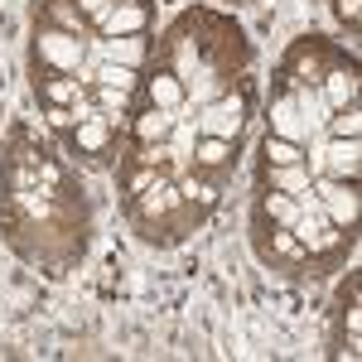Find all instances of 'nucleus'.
<instances>
[{
    "label": "nucleus",
    "mask_w": 362,
    "mask_h": 362,
    "mask_svg": "<svg viewBox=\"0 0 362 362\" xmlns=\"http://www.w3.org/2000/svg\"><path fill=\"white\" fill-rule=\"evenodd\" d=\"M121 208H126L131 232H136L145 247H179V242H189L198 227L208 223V213L198 208L194 198L179 194L174 179H160L155 189H145L140 198L121 203Z\"/></svg>",
    "instance_id": "f257e3e1"
},
{
    "label": "nucleus",
    "mask_w": 362,
    "mask_h": 362,
    "mask_svg": "<svg viewBox=\"0 0 362 362\" xmlns=\"http://www.w3.org/2000/svg\"><path fill=\"white\" fill-rule=\"evenodd\" d=\"M256 112V83L247 78H237V83L227 87L223 97H213V102H203L198 107V136H218V140H242L247 136V121Z\"/></svg>",
    "instance_id": "f03ea898"
},
{
    "label": "nucleus",
    "mask_w": 362,
    "mask_h": 362,
    "mask_svg": "<svg viewBox=\"0 0 362 362\" xmlns=\"http://www.w3.org/2000/svg\"><path fill=\"white\" fill-rule=\"evenodd\" d=\"M251 251L256 261L280 280H309L305 276V242L290 232V227H271L251 213Z\"/></svg>",
    "instance_id": "7ed1b4c3"
},
{
    "label": "nucleus",
    "mask_w": 362,
    "mask_h": 362,
    "mask_svg": "<svg viewBox=\"0 0 362 362\" xmlns=\"http://www.w3.org/2000/svg\"><path fill=\"white\" fill-rule=\"evenodd\" d=\"M87 39L78 34H63V29L34 20L29 29V68H54V73H83L87 68Z\"/></svg>",
    "instance_id": "20e7f679"
},
{
    "label": "nucleus",
    "mask_w": 362,
    "mask_h": 362,
    "mask_svg": "<svg viewBox=\"0 0 362 362\" xmlns=\"http://www.w3.org/2000/svg\"><path fill=\"white\" fill-rule=\"evenodd\" d=\"M121 140H126V131L121 126H112L107 116H87V121H78L68 136H63V145L83 160V165H97L107 169L121 160Z\"/></svg>",
    "instance_id": "39448f33"
},
{
    "label": "nucleus",
    "mask_w": 362,
    "mask_h": 362,
    "mask_svg": "<svg viewBox=\"0 0 362 362\" xmlns=\"http://www.w3.org/2000/svg\"><path fill=\"white\" fill-rule=\"evenodd\" d=\"M334 54L338 44L334 39H324V34H300V39H290V49L280 54V73H290L300 87H319V78L334 68Z\"/></svg>",
    "instance_id": "423d86ee"
},
{
    "label": "nucleus",
    "mask_w": 362,
    "mask_h": 362,
    "mask_svg": "<svg viewBox=\"0 0 362 362\" xmlns=\"http://www.w3.org/2000/svg\"><path fill=\"white\" fill-rule=\"evenodd\" d=\"M358 290H362V276L358 271H348L343 285H338L334 295V358H358V334H362V309H358Z\"/></svg>",
    "instance_id": "0eeeda50"
},
{
    "label": "nucleus",
    "mask_w": 362,
    "mask_h": 362,
    "mask_svg": "<svg viewBox=\"0 0 362 362\" xmlns=\"http://www.w3.org/2000/svg\"><path fill=\"white\" fill-rule=\"evenodd\" d=\"M237 160H242V140H218V136L194 140V169L203 179H213V184H227Z\"/></svg>",
    "instance_id": "6e6552de"
},
{
    "label": "nucleus",
    "mask_w": 362,
    "mask_h": 362,
    "mask_svg": "<svg viewBox=\"0 0 362 362\" xmlns=\"http://www.w3.org/2000/svg\"><path fill=\"white\" fill-rule=\"evenodd\" d=\"M309 189L319 194V203H324V213H329V223L334 227H348V232H358V184H338V179H309Z\"/></svg>",
    "instance_id": "1a4fd4ad"
},
{
    "label": "nucleus",
    "mask_w": 362,
    "mask_h": 362,
    "mask_svg": "<svg viewBox=\"0 0 362 362\" xmlns=\"http://www.w3.org/2000/svg\"><path fill=\"white\" fill-rule=\"evenodd\" d=\"M29 87L39 97V107H73L87 92L78 73H54V68H29Z\"/></svg>",
    "instance_id": "9d476101"
},
{
    "label": "nucleus",
    "mask_w": 362,
    "mask_h": 362,
    "mask_svg": "<svg viewBox=\"0 0 362 362\" xmlns=\"http://www.w3.org/2000/svg\"><path fill=\"white\" fill-rule=\"evenodd\" d=\"M266 131H271V136L295 140V145H309L314 126L300 116V107H295V92H271V102H266Z\"/></svg>",
    "instance_id": "9b49d317"
},
{
    "label": "nucleus",
    "mask_w": 362,
    "mask_h": 362,
    "mask_svg": "<svg viewBox=\"0 0 362 362\" xmlns=\"http://www.w3.org/2000/svg\"><path fill=\"white\" fill-rule=\"evenodd\" d=\"M140 97H145L150 107H165V112H179V107L189 102L184 83L169 73L165 63H145V73H140Z\"/></svg>",
    "instance_id": "f8f14e48"
},
{
    "label": "nucleus",
    "mask_w": 362,
    "mask_h": 362,
    "mask_svg": "<svg viewBox=\"0 0 362 362\" xmlns=\"http://www.w3.org/2000/svg\"><path fill=\"white\" fill-rule=\"evenodd\" d=\"M174 116L179 112H165V107L140 102L136 112H131V121H126V140H131V145H160V140H169V131H174Z\"/></svg>",
    "instance_id": "ddd939ff"
},
{
    "label": "nucleus",
    "mask_w": 362,
    "mask_h": 362,
    "mask_svg": "<svg viewBox=\"0 0 362 362\" xmlns=\"http://www.w3.org/2000/svg\"><path fill=\"white\" fill-rule=\"evenodd\" d=\"M150 20H155V5H136V0H116L112 10L102 15V25H97V34H102V39H116V34H145V29H150Z\"/></svg>",
    "instance_id": "4468645a"
},
{
    "label": "nucleus",
    "mask_w": 362,
    "mask_h": 362,
    "mask_svg": "<svg viewBox=\"0 0 362 362\" xmlns=\"http://www.w3.org/2000/svg\"><path fill=\"white\" fill-rule=\"evenodd\" d=\"M358 58H348V63H334L324 78H319V92H324V102L343 112V107H358Z\"/></svg>",
    "instance_id": "2eb2a0df"
},
{
    "label": "nucleus",
    "mask_w": 362,
    "mask_h": 362,
    "mask_svg": "<svg viewBox=\"0 0 362 362\" xmlns=\"http://www.w3.org/2000/svg\"><path fill=\"white\" fill-rule=\"evenodd\" d=\"M362 169V140H324V179H338V184H358Z\"/></svg>",
    "instance_id": "dca6fc26"
},
{
    "label": "nucleus",
    "mask_w": 362,
    "mask_h": 362,
    "mask_svg": "<svg viewBox=\"0 0 362 362\" xmlns=\"http://www.w3.org/2000/svg\"><path fill=\"white\" fill-rule=\"evenodd\" d=\"M160 179H165V169H160V165H145V160H131V155L116 160V194H121V203L140 198L145 189H155Z\"/></svg>",
    "instance_id": "f3484780"
},
{
    "label": "nucleus",
    "mask_w": 362,
    "mask_h": 362,
    "mask_svg": "<svg viewBox=\"0 0 362 362\" xmlns=\"http://www.w3.org/2000/svg\"><path fill=\"white\" fill-rule=\"evenodd\" d=\"M34 20L63 29V34H78V39H87V34H92L87 15L78 10V0H34Z\"/></svg>",
    "instance_id": "a211bd4d"
},
{
    "label": "nucleus",
    "mask_w": 362,
    "mask_h": 362,
    "mask_svg": "<svg viewBox=\"0 0 362 362\" xmlns=\"http://www.w3.org/2000/svg\"><path fill=\"white\" fill-rule=\"evenodd\" d=\"M150 49H155V39H145V34H116V39H102V58H107V63H121V68H136V73H145Z\"/></svg>",
    "instance_id": "6ab92c4d"
},
{
    "label": "nucleus",
    "mask_w": 362,
    "mask_h": 362,
    "mask_svg": "<svg viewBox=\"0 0 362 362\" xmlns=\"http://www.w3.org/2000/svg\"><path fill=\"white\" fill-rule=\"evenodd\" d=\"M251 213H256L261 223H271V227H295V218H300V198L295 194H276V189H256Z\"/></svg>",
    "instance_id": "aec40b11"
},
{
    "label": "nucleus",
    "mask_w": 362,
    "mask_h": 362,
    "mask_svg": "<svg viewBox=\"0 0 362 362\" xmlns=\"http://www.w3.org/2000/svg\"><path fill=\"white\" fill-rule=\"evenodd\" d=\"M256 189L300 194V189H309V169L305 165H256Z\"/></svg>",
    "instance_id": "412c9836"
},
{
    "label": "nucleus",
    "mask_w": 362,
    "mask_h": 362,
    "mask_svg": "<svg viewBox=\"0 0 362 362\" xmlns=\"http://www.w3.org/2000/svg\"><path fill=\"white\" fill-rule=\"evenodd\" d=\"M256 165H305V145H295V140L266 131V140H261V160H256Z\"/></svg>",
    "instance_id": "4be33fe9"
},
{
    "label": "nucleus",
    "mask_w": 362,
    "mask_h": 362,
    "mask_svg": "<svg viewBox=\"0 0 362 362\" xmlns=\"http://www.w3.org/2000/svg\"><path fill=\"white\" fill-rule=\"evenodd\" d=\"M319 131H324L329 140H362V112L358 107H343V112H334Z\"/></svg>",
    "instance_id": "5701e85b"
},
{
    "label": "nucleus",
    "mask_w": 362,
    "mask_h": 362,
    "mask_svg": "<svg viewBox=\"0 0 362 362\" xmlns=\"http://www.w3.org/2000/svg\"><path fill=\"white\" fill-rule=\"evenodd\" d=\"M329 10H334V20L348 34H358V25H362V0H329Z\"/></svg>",
    "instance_id": "b1692460"
},
{
    "label": "nucleus",
    "mask_w": 362,
    "mask_h": 362,
    "mask_svg": "<svg viewBox=\"0 0 362 362\" xmlns=\"http://www.w3.org/2000/svg\"><path fill=\"white\" fill-rule=\"evenodd\" d=\"M112 5H116V0H78V10H83V15H87V25H92V29L102 25V15H107Z\"/></svg>",
    "instance_id": "393cba45"
}]
</instances>
